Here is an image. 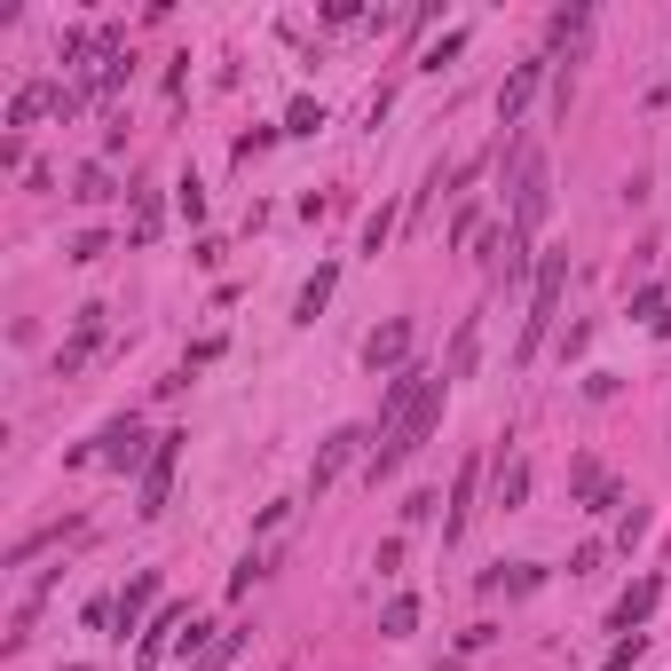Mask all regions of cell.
Segmentation results:
<instances>
[{
  "label": "cell",
  "mask_w": 671,
  "mask_h": 671,
  "mask_svg": "<svg viewBox=\"0 0 671 671\" xmlns=\"http://www.w3.org/2000/svg\"><path fill=\"white\" fill-rule=\"evenodd\" d=\"M443 395H451V380H434V387L419 395V411H411V419H403V427L387 434V443H380L372 458H363V482H372V490L403 475V458H419V451H427V434H434V427H443Z\"/></svg>",
  "instance_id": "1"
},
{
  "label": "cell",
  "mask_w": 671,
  "mask_h": 671,
  "mask_svg": "<svg viewBox=\"0 0 671 671\" xmlns=\"http://www.w3.org/2000/svg\"><path fill=\"white\" fill-rule=\"evenodd\" d=\"M506 175H514V229H522V238H537L546 214H553V175H546V158H537L529 134H514V143H506Z\"/></svg>",
  "instance_id": "2"
},
{
  "label": "cell",
  "mask_w": 671,
  "mask_h": 671,
  "mask_svg": "<svg viewBox=\"0 0 671 671\" xmlns=\"http://www.w3.org/2000/svg\"><path fill=\"white\" fill-rule=\"evenodd\" d=\"M561 292H568V253H546L537 261V285H529V324H522V363H537V348L553 340V316H561Z\"/></svg>",
  "instance_id": "3"
},
{
  "label": "cell",
  "mask_w": 671,
  "mask_h": 671,
  "mask_svg": "<svg viewBox=\"0 0 671 671\" xmlns=\"http://www.w3.org/2000/svg\"><path fill=\"white\" fill-rule=\"evenodd\" d=\"M182 443H190L182 427H166V434H158V451H151V466H143V506H134L143 522H158V514H166V498H175V466H182Z\"/></svg>",
  "instance_id": "4"
},
{
  "label": "cell",
  "mask_w": 671,
  "mask_h": 671,
  "mask_svg": "<svg viewBox=\"0 0 671 671\" xmlns=\"http://www.w3.org/2000/svg\"><path fill=\"white\" fill-rule=\"evenodd\" d=\"M151 451H158V434H143V419L127 411V419H111V427H104V451H95V458H104L111 475H143Z\"/></svg>",
  "instance_id": "5"
},
{
  "label": "cell",
  "mask_w": 671,
  "mask_h": 671,
  "mask_svg": "<svg viewBox=\"0 0 671 671\" xmlns=\"http://www.w3.org/2000/svg\"><path fill=\"white\" fill-rule=\"evenodd\" d=\"M182 624H190V609H182V600H166V609L143 624V640H134V671H158V663H166V648L182 640Z\"/></svg>",
  "instance_id": "6"
},
{
  "label": "cell",
  "mask_w": 671,
  "mask_h": 671,
  "mask_svg": "<svg viewBox=\"0 0 671 671\" xmlns=\"http://www.w3.org/2000/svg\"><path fill=\"white\" fill-rule=\"evenodd\" d=\"M546 72H553V56H529V63H514V80L498 87V127H514V119L529 111V95L546 87Z\"/></svg>",
  "instance_id": "7"
},
{
  "label": "cell",
  "mask_w": 671,
  "mask_h": 671,
  "mask_svg": "<svg viewBox=\"0 0 671 671\" xmlns=\"http://www.w3.org/2000/svg\"><path fill=\"white\" fill-rule=\"evenodd\" d=\"M475 498H482V458H458L451 514H443V546H458V537H466V522H475Z\"/></svg>",
  "instance_id": "8"
},
{
  "label": "cell",
  "mask_w": 671,
  "mask_h": 671,
  "mask_svg": "<svg viewBox=\"0 0 671 671\" xmlns=\"http://www.w3.org/2000/svg\"><path fill=\"white\" fill-rule=\"evenodd\" d=\"M363 443H372V427H340V434H332V443L316 451V466H309V490H332V482H340V466H348Z\"/></svg>",
  "instance_id": "9"
},
{
  "label": "cell",
  "mask_w": 671,
  "mask_h": 671,
  "mask_svg": "<svg viewBox=\"0 0 671 671\" xmlns=\"http://www.w3.org/2000/svg\"><path fill=\"white\" fill-rule=\"evenodd\" d=\"M403 356H411V316H387L372 340H363V363H372V372H403Z\"/></svg>",
  "instance_id": "10"
},
{
  "label": "cell",
  "mask_w": 671,
  "mask_h": 671,
  "mask_svg": "<svg viewBox=\"0 0 671 671\" xmlns=\"http://www.w3.org/2000/svg\"><path fill=\"white\" fill-rule=\"evenodd\" d=\"M151 600H158V568H134V577H127V592H119V616H111V632H119V640H127V632H143Z\"/></svg>",
  "instance_id": "11"
},
{
  "label": "cell",
  "mask_w": 671,
  "mask_h": 671,
  "mask_svg": "<svg viewBox=\"0 0 671 671\" xmlns=\"http://www.w3.org/2000/svg\"><path fill=\"white\" fill-rule=\"evenodd\" d=\"M475 356H482V316H458L451 356H443V380H451V387H458V380H475Z\"/></svg>",
  "instance_id": "12"
},
{
  "label": "cell",
  "mask_w": 671,
  "mask_h": 671,
  "mask_svg": "<svg viewBox=\"0 0 671 671\" xmlns=\"http://www.w3.org/2000/svg\"><path fill=\"white\" fill-rule=\"evenodd\" d=\"M656 600H663V577H640L624 600H616V616H609V632H640L648 616H656Z\"/></svg>",
  "instance_id": "13"
},
{
  "label": "cell",
  "mask_w": 671,
  "mask_h": 671,
  "mask_svg": "<svg viewBox=\"0 0 671 671\" xmlns=\"http://www.w3.org/2000/svg\"><path fill=\"white\" fill-rule=\"evenodd\" d=\"M95 332H104V309H80V332L56 348V372H80V363L95 356Z\"/></svg>",
  "instance_id": "14"
},
{
  "label": "cell",
  "mask_w": 671,
  "mask_h": 671,
  "mask_svg": "<svg viewBox=\"0 0 671 671\" xmlns=\"http://www.w3.org/2000/svg\"><path fill=\"white\" fill-rule=\"evenodd\" d=\"M158 229H166V206H158V190H134V221H127V245H158Z\"/></svg>",
  "instance_id": "15"
},
{
  "label": "cell",
  "mask_w": 671,
  "mask_h": 671,
  "mask_svg": "<svg viewBox=\"0 0 671 671\" xmlns=\"http://www.w3.org/2000/svg\"><path fill=\"white\" fill-rule=\"evenodd\" d=\"M332 285H340V268H332V261H324V268H316V277H309V285H300V300H292V324H316V316H324V300H332Z\"/></svg>",
  "instance_id": "16"
},
{
  "label": "cell",
  "mask_w": 671,
  "mask_h": 671,
  "mask_svg": "<svg viewBox=\"0 0 671 671\" xmlns=\"http://www.w3.org/2000/svg\"><path fill=\"white\" fill-rule=\"evenodd\" d=\"M40 111H56V80H32V87L9 95V127H32Z\"/></svg>",
  "instance_id": "17"
},
{
  "label": "cell",
  "mask_w": 671,
  "mask_h": 671,
  "mask_svg": "<svg viewBox=\"0 0 671 671\" xmlns=\"http://www.w3.org/2000/svg\"><path fill=\"white\" fill-rule=\"evenodd\" d=\"M63 537H80V522H48V529H32V537H16V546H9V568H24L32 553H48V546H63Z\"/></svg>",
  "instance_id": "18"
},
{
  "label": "cell",
  "mask_w": 671,
  "mask_h": 671,
  "mask_svg": "<svg viewBox=\"0 0 671 671\" xmlns=\"http://www.w3.org/2000/svg\"><path fill=\"white\" fill-rule=\"evenodd\" d=\"M522 498H529V458H498V506H522Z\"/></svg>",
  "instance_id": "19"
},
{
  "label": "cell",
  "mask_w": 671,
  "mask_h": 671,
  "mask_svg": "<svg viewBox=\"0 0 671 671\" xmlns=\"http://www.w3.org/2000/svg\"><path fill=\"white\" fill-rule=\"evenodd\" d=\"M268 568H277V553H245L238 568H229V600H245V592H253V585L268 577Z\"/></svg>",
  "instance_id": "20"
},
{
  "label": "cell",
  "mask_w": 671,
  "mask_h": 671,
  "mask_svg": "<svg viewBox=\"0 0 671 671\" xmlns=\"http://www.w3.org/2000/svg\"><path fill=\"white\" fill-rule=\"evenodd\" d=\"M380 632H387V640H403V632H419V600H411V592H395L387 609H380Z\"/></svg>",
  "instance_id": "21"
},
{
  "label": "cell",
  "mask_w": 671,
  "mask_h": 671,
  "mask_svg": "<svg viewBox=\"0 0 671 671\" xmlns=\"http://www.w3.org/2000/svg\"><path fill=\"white\" fill-rule=\"evenodd\" d=\"M214 640H221V632H214L206 616H190V624H182V640H175V656H182V663H197V656H206Z\"/></svg>",
  "instance_id": "22"
},
{
  "label": "cell",
  "mask_w": 671,
  "mask_h": 671,
  "mask_svg": "<svg viewBox=\"0 0 671 671\" xmlns=\"http://www.w3.org/2000/svg\"><path fill=\"white\" fill-rule=\"evenodd\" d=\"M245 640H253V632H221V640H214L206 656H197L190 671H229V663H238V648H245Z\"/></svg>",
  "instance_id": "23"
},
{
  "label": "cell",
  "mask_w": 671,
  "mask_h": 671,
  "mask_svg": "<svg viewBox=\"0 0 671 671\" xmlns=\"http://www.w3.org/2000/svg\"><path fill=\"white\" fill-rule=\"evenodd\" d=\"M72 197H80V206H104V197H111V175H104V166H80V175H72Z\"/></svg>",
  "instance_id": "24"
},
{
  "label": "cell",
  "mask_w": 671,
  "mask_h": 671,
  "mask_svg": "<svg viewBox=\"0 0 671 671\" xmlns=\"http://www.w3.org/2000/svg\"><path fill=\"white\" fill-rule=\"evenodd\" d=\"M175 206H182V221L197 229V221H206V182H197V175H182V182H175Z\"/></svg>",
  "instance_id": "25"
},
{
  "label": "cell",
  "mask_w": 671,
  "mask_h": 671,
  "mask_svg": "<svg viewBox=\"0 0 671 671\" xmlns=\"http://www.w3.org/2000/svg\"><path fill=\"white\" fill-rule=\"evenodd\" d=\"M324 127V104H316V95H300V104L285 111V134H316Z\"/></svg>",
  "instance_id": "26"
},
{
  "label": "cell",
  "mask_w": 671,
  "mask_h": 671,
  "mask_svg": "<svg viewBox=\"0 0 671 671\" xmlns=\"http://www.w3.org/2000/svg\"><path fill=\"white\" fill-rule=\"evenodd\" d=\"M458 48H466V32H443V40H434V48L419 56V72H443V63H451Z\"/></svg>",
  "instance_id": "27"
},
{
  "label": "cell",
  "mask_w": 671,
  "mask_h": 671,
  "mask_svg": "<svg viewBox=\"0 0 671 671\" xmlns=\"http://www.w3.org/2000/svg\"><path fill=\"white\" fill-rule=\"evenodd\" d=\"M268 143H277V127H253V134H238V151H229V158H238V166H253Z\"/></svg>",
  "instance_id": "28"
},
{
  "label": "cell",
  "mask_w": 671,
  "mask_h": 671,
  "mask_svg": "<svg viewBox=\"0 0 671 671\" xmlns=\"http://www.w3.org/2000/svg\"><path fill=\"white\" fill-rule=\"evenodd\" d=\"M600 482H609V475H600L592 458H577V466H568V490H577V498H600Z\"/></svg>",
  "instance_id": "29"
},
{
  "label": "cell",
  "mask_w": 671,
  "mask_h": 671,
  "mask_svg": "<svg viewBox=\"0 0 671 671\" xmlns=\"http://www.w3.org/2000/svg\"><path fill=\"white\" fill-rule=\"evenodd\" d=\"M640 648H648V632H624V640L609 648V671H632V663H640Z\"/></svg>",
  "instance_id": "30"
},
{
  "label": "cell",
  "mask_w": 671,
  "mask_h": 671,
  "mask_svg": "<svg viewBox=\"0 0 671 671\" xmlns=\"http://www.w3.org/2000/svg\"><path fill=\"white\" fill-rule=\"evenodd\" d=\"M87 111V87H72V80H56V119H80Z\"/></svg>",
  "instance_id": "31"
},
{
  "label": "cell",
  "mask_w": 671,
  "mask_h": 671,
  "mask_svg": "<svg viewBox=\"0 0 671 671\" xmlns=\"http://www.w3.org/2000/svg\"><path fill=\"white\" fill-rule=\"evenodd\" d=\"M387 229H395V206H380L372 221H363V253H380V245H387Z\"/></svg>",
  "instance_id": "32"
},
{
  "label": "cell",
  "mask_w": 671,
  "mask_h": 671,
  "mask_svg": "<svg viewBox=\"0 0 671 671\" xmlns=\"http://www.w3.org/2000/svg\"><path fill=\"white\" fill-rule=\"evenodd\" d=\"M104 253H111L104 229H80V238H72V261H104Z\"/></svg>",
  "instance_id": "33"
},
{
  "label": "cell",
  "mask_w": 671,
  "mask_h": 671,
  "mask_svg": "<svg viewBox=\"0 0 671 671\" xmlns=\"http://www.w3.org/2000/svg\"><path fill=\"white\" fill-rule=\"evenodd\" d=\"M640 537H648V514H640V506H632V514H624V529H616V546L632 553V546H640Z\"/></svg>",
  "instance_id": "34"
}]
</instances>
